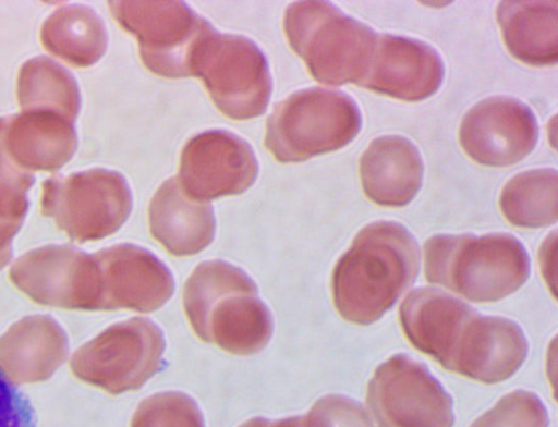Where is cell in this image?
<instances>
[{
  "instance_id": "obj_18",
  "label": "cell",
  "mask_w": 558,
  "mask_h": 427,
  "mask_svg": "<svg viewBox=\"0 0 558 427\" xmlns=\"http://www.w3.org/2000/svg\"><path fill=\"white\" fill-rule=\"evenodd\" d=\"M39 35L48 52L77 68L96 63L108 41L102 20L83 4L57 9L44 22Z\"/></svg>"
},
{
  "instance_id": "obj_8",
  "label": "cell",
  "mask_w": 558,
  "mask_h": 427,
  "mask_svg": "<svg viewBox=\"0 0 558 427\" xmlns=\"http://www.w3.org/2000/svg\"><path fill=\"white\" fill-rule=\"evenodd\" d=\"M193 76L202 78L215 106L232 120L263 114L270 100L267 59L244 36L211 35L195 56Z\"/></svg>"
},
{
  "instance_id": "obj_23",
  "label": "cell",
  "mask_w": 558,
  "mask_h": 427,
  "mask_svg": "<svg viewBox=\"0 0 558 427\" xmlns=\"http://www.w3.org/2000/svg\"><path fill=\"white\" fill-rule=\"evenodd\" d=\"M303 427H373L363 406L344 395L320 398L303 416Z\"/></svg>"
},
{
  "instance_id": "obj_7",
  "label": "cell",
  "mask_w": 558,
  "mask_h": 427,
  "mask_svg": "<svg viewBox=\"0 0 558 427\" xmlns=\"http://www.w3.org/2000/svg\"><path fill=\"white\" fill-rule=\"evenodd\" d=\"M108 7L137 38L143 64L162 77L193 76L198 49L217 32L182 1H111Z\"/></svg>"
},
{
  "instance_id": "obj_13",
  "label": "cell",
  "mask_w": 558,
  "mask_h": 427,
  "mask_svg": "<svg viewBox=\"0 0 558 427\" xmlns=\"http://www.w3.org/2000/svg\"><path fill=\"white\" fill-rule=\"evenodd\" d=\"M444 77L441 58L420 40L378 35L368 71L360 86L405 101L432 96Z\"/></svg>"
},
{
  "instance_id": "obj_22",
  "label": "cell",
  "mask_w": 558,
  "mask_h": 427,
  "mask_svg": "<svg viewBox=\"0 0 558 427\" xmlns=\"http://www.w3.org/2000/svg\"><path fill=\"white\" fill-rule=\"evenodd\" d=\"M548 423L541 399L535 393L517 390L502 396L471 427H548Z\"/></svg>"
},
{
  "instance_id": "obj_20",
  "label": "cell",
  "mask_w": 558,
  "mask_h": 427,
  "mask_svg": "<svg viewBox=\"0 0 558 427\" xmlns=\"http://www.w3.org/2000/svg\"><path fill=\"white\" fill-rule=\"evenodd\" d=\"M558 173L535 169L517 174L504 186L499 207L504 217L519 228L536 229L557 221Z\"/></svg>"
},
{
  "instance_id": "obj_26",
  "label": "cell",
  "mask_w": 558,
  "mask_h": 427,
  "mask_svg": "<svg viewBox=\"0 0 558 427\" xmlns=\"http://www.w3.org/2000/svg\"><path fill=\"white\" fill-rule=\"evenodd\" d=\"M240 427H303V416L287 417L278 420L255 417L245 422Z\"/></svg>"
},
{
  "instance_id": "obj_3",
  "label": "cell",
  "mask_w": 558,
  "mask_h": 427,
  "mask_svg": "<svg viewBox=\"0 0 558 427\" xmlns=\"http://www.w3.org/2000/svg\"><path fill=\"white\" fill-rule=\"evenodd\" d=\"M183 307L194 333L228 353H257L272 334L270 312L254 281L222 260L204 261L194 269L184 284Z\"/></svg>"
},
{
  "instance_id": "obj_9",
  "label": "cell",
  "mask_w": 558,
  "mask_h": 427,
  "mask_svg": "<svg viewBox=\"0 0 558 427\" xmlns=\"http://www.w3.org/2000/svg\"><path fill=\"white\" fill-rule=\"evenodd\" d=\"M367 407L378 427H452V400L421 363L397 354L367 385Z\"/></svg>"
},
{
  "instance_id": "obj_6",
  "label": "cell",
  "mask_w": 558,
  "mask_h": 427,
  "mask_svg": "<svg viewBox=\"0 0 558 427\" xmlns=\"http://www.w3.org/2000/svg\"><path fill=\"white\" fill-rule=\"evenodd\" d=\"M361 122L357 105L344 93L306 88L277 103L267 120L265 146L281 163L300 162L342 148Z\"/></svg>"
},
{
  "instance_id": "obj_21",
  "label": "cell",
  "mask_w": 558,
  "mask_h": 427,
  "mask_svg": "<svg viewBox=\"0 0 558 427\" xmlns=\"http://www.w3.org/2000/svg\"><path fill=\"white\" fill-rule=\"evenodd\" d=\"M131 427H204L195 401L178 391L156 393L143 400Z\"/></svg>"
},
{
  "instance_id": "obj_1",
  "label": "cell",
  "mask_w": 558,
  "mask_h": 427,
  "mask_svg": "<svg viewBox=\"0 0 558 427\" xmlns=\"http://www.w3.org/2000/svg\"><path fill=\"white\" fill-rule=\"evenodd\" d=\"M399 321L416 350L445 369L486 385L510 378L529 351L518 324L483 316L436 289L409 293L400 305Z\"/></svg>"
},
{
  "instance_id": "obj_24",
  "label": "cell",
  "mask_w": 558,
  "mask_h": 427,
  "mask_svg": "<svg viewBox=\"0 0 558 427\" xmlns=\"http://www.w3.org/2000/svg\"><path fill=\"white\" fill-rule=\"evenodd\" d=\"M0 427H37L28 396L0 367Z\"/></svg>"
},
{
  "instance_id": "obj_2",
  "label": "cell",
  "mask_w": 558,
  "mask_h": 427,
  "mask_svg": "<svg viewBox=\"0 0 558 427\" xmlns=\"http://www.w3.org/2000/svg\"><path fill=\"white\" fill-rule=\"evenodd\" d=\"M420 259L418 245L403 225L377 221L364 227L332 271L337 312L355 325L375 322L414 283Z\"/></svg>"
},
{
  "instance_id": "obj_4",
  "label": "cell",
  "mask_w": 558,
  "mask_h": 427,
  "mask_svg": "<svg viewBox=\"0 0 558 427\" xmlns=\"http://www.w3.org/2000/svg\"><path fill=\"white\" fill-rule=\"evenodd\" d=\"M425 279L475 303L502 300L527 280L530 258L514 236L439 234L424 244Z\"/></svg>"
},
{
  "instance_id": "obj_15",
  "label": "cell",
  "mask_w": 558,
  "mask_h": 427,
  "mask_svg": "<svg viewBox=\"0 0 558 427\" xmlns=\"http://www.w3.org/2000/svg\"><path fill=\"white\" fill-rule=\"evenodd\" d=\"M423 161L416 146L399 135L375 138L360 159V179L368 199L385 207H402L418 192Z\"/></svg>"
},
{
  "instance_id": "obj_12",
  "label": "cell",
  "mask_w": 558,
  "mask_h": 427,
  "mask_svg": "<svg viewBox=\"0 0 558 427\" xmlns=\"http://www.w3.org/2000/svg\"><path fill=\"white\" fill-rule=\"evenodd\" d=\"M41 187L47 208L74 216L86 231L97 235L116 231L132 209L131 190L117 171L92 169L54 175L43 182Z\"/></svg>"
},
{
  "instance_id": "obj_10",
  "label": "cell",
  "mask_w": 558,
  "mask_h": 427,
  "mask_svg": "<svg viewBox=\"0 0 558 427\" xmlns=\"http://www.w3.org/2000/svg\"><path fill=\"white\" fill-rule=\"evenodd\" d=\"M257 173L255 154L244 139L227 131L210 130L185 144L177 179L189 197L207 203L244 193Z\"/></svg>"
},
{
  "instance_id": "obj_16",
  "label": "cell",
  "mask_w": 558,
  "mask_h": 427,
  "mask_svg": "<svg viewBox=\"0 0 558 427\" xmlns=\"http://www.w3.org/2000/svg\"><path fill=\"white\" fill-rule=\"evenodd\" d=\"M153 237L173 256H192L207 247L215 235L213 207L189 197L177 178L166 180L148 206Z\"/></svg>"
},
{
  "instance_id": "obj_11",
  "label": "cell",
  "mask_w": 558,
  "mask_h": 427,
  "mask_svg": "<svg viewBox=\"0 0 558 427\" xmlns=\"http://www.w3.org/2000/svg\"><path fill=\"white\" fill-rule=\"evenodd\" d=\"M538 127L532 110L510 97L480 101L463 117L459 141L466 155L480 164L508 167L534 148Z\"/></svg>"
},
{
  "instance_id": "obj_19",
  "label": "cell",
  "mask_w": 558,
  "mask_h": 427,
  "mask_svg": "<svg viewBox=\"0 0 558 427\" xmlns=\"http://www.w3.org/2000/svg\"><path fill=\"white\" fill-rule=\"evenodd\" d=\"M22 111H46L74 122L81 105L73 75L47 57L27 60L20 69L16 88Z\"/></svg>"
},
{
  "instance_id": "obj_17",
  "label": "cell",
  "mask_w": 558,
  "mask_h": 427,
  "mask_svg": "<svg viewBox=\"0 0 558 427\" xmlns=\"http://www.w3.org/2000/svg\"><path fill=\"white\" fill-rule=\"evenodd\" d=\"M509 52L530 65L556 64L558 4L556 1H504L496 10Z\"/></svg>"
},
{
  "instance_id": "obj_25",
  "label": "cell",
  "mask_w": 558,
  "mask_h": 427,
  "mask_svg": "<svg viewBox=\"0 0 558 427\" xmlns=\"http://www.w3.org/2000/svg\"><path fill=\"white\" fill-rule=\"evenodd\" d=\"M34 176L16 167L0 145V204L22 206Z\"/></svg>"
},
{
  "instance_id": "obj_14",
  "label": "cell",
  "mask_w": 558,
  "mask_h": 427,
  "mask_svg": "<svg viewBox=\"0 0 558 427\" xmlns=\"http://www.w3.org/2000/svg\"><path fill=\"white\" fill-rule=\"evenodd\" d=\"M0 145L20 169L54 172L74 155L73 121L46 111H22L0 118Z\"/></svg>"
},
{
  "instance_id": "obj_5",
  "label": "cell",
  "mask_w": 558,
  "mask_h": 427,
  "mask_svg": "<svg viewBox=\"0 0 558 427\" xmlns=\"http://www.w3.org/2000/svg\"><path fill=\"white\" fill-rule=\"evenodd\" d=\"M283 29L311 75L330 86L361 84L378 36L369 26L325 1L289 4Z\"/></svg>"
}]
</instances>
